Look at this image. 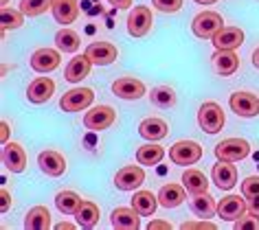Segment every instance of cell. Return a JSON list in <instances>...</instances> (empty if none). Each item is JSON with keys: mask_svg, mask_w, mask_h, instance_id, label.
<instances>
[{"mask_svg": "<svg viewBox=\"0 0 259 230\" xmlns=\"http://www.w3.org/2000/svg\"><path fill=\"white\" fill-rule=\"evenodd\" d=\"M150 99L156 107H171L174 103H176V92H174L169 86H158V88L152 90Z\"/></svg>", "mask_w": 259, "mask_h": 230, "instance_id": "34", "label": "cell"}, {"mask_svg": "<svg viewBox=\"0 0 259 230\" xmlns=\"http://www.w3.org/2000/svg\"><path fill=\"white\" fill-rule=\"evenodd\" d=\"M248 210H250V213H255V215H259V195L250 197V200H248Z\"/></svg>", "mask_w": 259, "mask_h": 230, "instance_id": "41", "label": "cell"}, {"mask_svg": "<svg viewBox=\"0 0 259 230\" xmlns=\"http://www.w3.org/2000/svg\"><path fill=\"white\" fill-rule=\"evenodd\" d=\"M0 130H3V132H0V140H3V145H5L9 140V125L3 121V123H0Z\"/></svg>", "mask_w": 259, "mask_h": 230, "instance_id": "42", "label": "cell"}, {"mask_svg": "<svg viewBox=\"0 0 259 230\" xmlns=\"http://www.w3.org/2000/svg\"><path fill=\"white\" fill-rule=\"evenodd\" d=\"M37 164H40L42 174H47L51 178H57L66 171V158H64L60 151H53V149L42 151L40 156H37Z\"/></svg>", "mask_w": 259, "mask_h": 230, "instance_id": "19", "label": "cell"}, {"mask_svg": "<svg viewBox=\"0 0 259 230\" xmlns=\"http://www.w3.org/2000/svg\"><path fill=\"white\" fill-rule=\"evenodd\" d=\"M185 191L187 189L183 187V184H165V187H160V191H158L160 206H165V208H176V206H180V204L187 200Z\"/></svg>", "mask_w": 259, "mask_h": 230, "instance_id": "24", "label": "cell"}, {"mask_svg": "<svg viewBox=\"0 0 259 230\" xmlns=\"http://www.w3.org/2000/svg\"><path fill=\"white\" fill-rule=\"evenodd\" d=\"M222 27H224V20L218 11H202V14H198L191 22L193 35L200 37V40H213V35Z\"/></svg>", "mask_w": 259, "mask_h": 230, "instance_id": "2", "label": "cell"}, {"mask_svg": "<svg viewBox=\"0 0 259 230\" xmlns=\"http://www.w3.org/2000/svg\"><path fill=\"white\" fill-rule=\"evenodd\" d=\"M53 18L60 24H73L79 16V3L77 0H53Z\"/></svg>", "mask_w": 259, "mask_h": 230, "instance_id": "23", "label": "cell"}, {"mask_svg": "<svg viewBox=\"0 0 259 230\" xmlns=\"http://www.w3.org/2000/svg\"><path fill=\"white\" fill-rule=\"evenodd\" d=\"M112 92L114 97L125 99V101H137L145 94V84L134 77H121L112 84Z\"/></svg>", "mask_w": 259, "mask_h": 230, "instance_id": "12", "label": "cell"}, {"mask_svg": "<svg viewBox=\"0 0 259 230\" xmlns=\"http://www.w3.org/2000/svg\"><path fill=\"white\" fill-rule=\"evenodd\" d=\"M62 50H55V48H37L33 55H31V68L35 73H53V70L60 66L62 62Z\"/></svg>", "mask_w": 259, "mask_h": 230, "instance_id": "10", "label": "cell"}, {"mask_svg": "<svg viewBox=\"0 0 259 230\" xmlns=\"http://www.w3.org/2000/svg\"><path fill=\"white\" fill-rule=\"evenodd\" d=\"M183 187L189 191V193H204L209 191V180L200 169H187L183 174Z\"/></svg>", "mask_w": 259, "mask_h": 230, "instance_id": "30", "label": "cell"}, {"mask_svg": "<svg viewBox=\"0 0 259 230\" xmlns=\"http://www.w3.org/2000/svg\"><path fill=\"white\" fill-rule=\"evenodd\" d=\"M246 210H248V204H246L239 195H226L218 204V215L222 217L224 221H235V219H239V217H242Z\"/></svg>", "mask_w": 259, "mask_h": 230, "instance_id": "17", "label": "cell"}, {"mask_svg": "<svg viewBox=\"0 0 259 230\" xmlns=\"http://www.w3.org/2000/svg\"><path fill=\"white\" fill-rule=\"evenodd\" d=\"M147 228H171V223H167V221H150V226Z\"/></svg>", "mask_w": 259, "mask_h": 230, "instance_id": "44", "label": "cell"}, {"mask_svg": "<svg viewBox=\"0 0 259 230\" xmlns=\"http://www.w3.org/2000/svg\"><path fill=\"white\" fill-rule=\"evenodd\" d=\"M83 53H86L90 57V62L97 64V66H108V64L116 62V57H119V50L110 42H93V44H88Z\"/></svg>", "mask_w": 259, "mask_h": 230, "instance_id": "13", "label": "cell"}, {"mask_svg": "<svg viewBox=\"0 0 259 230\" xmlns=\"http://www.w3.org/2000/svg\"><path fill=\"white\" fill-rule=\"evenodd\" d=\"M143 182H145V171L139 164H127V167L116 171L114 176V187L119 191H134Z\"/></svg>", "mask_w": 259, "mask_h": 230, "instance_id": "9", "label": "cell"}, {"mask_svg": "<svg viewBox=\"0 0 259 230\" xmlns=\"http://www.w3.org/2000/svg\"><path fill=\"white\" fill-rule=\"evenodd\" d=\"M3 164L11 174H22L27 169V151L20 143H5L3 147Z\"/></svg>", "mask_w": 259, "mask_h": 230, "instance_id": "11", "label": "cell"}, {"mask_svg": "<svg viewBox=\"0 0 259 230\" xmlns=\"http://www.w3.org/2000/svg\"><path fill=\"white\" fill-rule=\"evenodd\" d=\"M53 92H55V81L49 79V77H37L27 88V99L35 105H42L53 97Z\"/></svg>", "mask_w": 259, "mask_h": 230, "instance_id": "16", "label": "cell"}, {"mask_svg": "<svg viewBox=\"0 0 259 230\" xmlns=\"http://www.w3.org/2000/svg\"><path fill=\"white\" fill-rule=\"evenodd\" d=\"M211 178L220 191H231L237 184V169L233 162L218 160V164H213L211 169Z\"/></svg>", "mask_w": 259, "mask_h": 230, "instance_id": "15", "label": "cell"}, {"mask_svg": "<svg viewBox=\"0 0 259 230\" xmlns=\"http://www.w3.org/2000/svg\"><path fill=\"white\" fill-rule=\"evenodd\" d=\"M211 60H213L215 73L222 75V77L235 75L237 68H239V57L235 55V50H215V55H213Z\"/></svg>", "mask_w": 259, "mask_h": 230, "instance_id": "22", "label": "cell"}, {"mask_svg": "<svg viewBox=\"0 0 259 230\" xmlns=\"http://www.w3.org/2000/svg\"><path fill=\"white\" fill-rule=\"evenodd\" d=\"M116 121V112L110 105H95L90 112L83 114V125L93 132H103L108 130Z\"/></svg>", "mask_w": 259, "mask_h": 230, "instance_id": "8", "label": "cell"}, {"mask_svg": "<svg viewBox=\"0 0 259 230\" xmlns=\"http://www.w3.org/2000/svg\"><path fill=\"white\" fill-rule=\"evenodd\" d=\"M90 66H93V62H90V57L86 53L77 55L68 62L66 70H64V79L70 81V84H79L81 79H86L90 75Z\"/></svg>", "mask_w": 259, "mask_h": 230, "instance_id": "20", "label": "cell"}, {"mask_svg": "<svg viewBox=\"0 0 259 230\" xmlns=\"http://www.w3.org/2000/svg\"><path fill=\"white\" fill-rule=\"evenodd\" d=\"M152 5L163 14H176L183 7V0H152Z\"/></svg>", "mask_w": 259, "mask_h": 230, "instance_id": "38", "label": "cell"}, {"mask_svg": "<svg viewBox=\"0 0 259 230\" xmlns=\"http://www.w3.org/2000/svg\"><path fill=\"white\" fill-rule=\"evenodd\" d=\"M49 9H53V0H20V11L29 18L42 16Z\"/></svg>", "mask_w": 259, "mask_h": 230, "instance_id": "33", "label": "cell"}, {"mask_svg": "<svg viewBox=\"0 0 259 230\" xmlns=\"http://www.w3.org/2000/svg\"><path fill=\"white\" fill-rule=\"evenodd\" d=\"M244 44V31L239 27H222L213 35L215 50H235Z\"/></svg>", "mask_w": 259, "mask_h": 230, "instance_id": "14", "label": "cell"}, {"mask_svg": "<svg viewBox=\"0 0 259 230\" xmlns=\"http://www.w3.org/2000/svg\"><path fill=\"white\" fill-rule=\"evenodd\" d=\"M189 206L193 210V215L202 217V219H209V217H213V213H218V206H215V202H213V197L209 195V191H204V193H193V197L189 200Z\"/></svg>", "mask_w": 259, "mask_h": 230, "instance_id": "26", "label": "cell"}, {"mask_svg": "<svg viewBox=\"0 0 259 230\" xmlns=\"http://www.w3.org/2000/svg\"><path fill=\"white\" fill-rule=\"evenodd\" d=\"M55 46L57 50H62V53H77L81 46V40H79V33L68 27L60 29L55 33Z\"/></svg>", "mask_w": 259, "mask_h": 230, "instance_id": "27", "label": "cell"}, {"mask_svg": "<svg viewBox=\"0 0 259 230\" xmlns=\"http://www.w3.org/2000/svg\"><path fill=\"white\" fill-rule=\"evenodd\" d=\"M3 7H7V0H3Z\"/></svg>", "mask_w": 259, "mask_h": 230, "instance_id": "48", "label": "cell"}, {"mask_svg": "<svg viewBox=\"0 0 259 230\" xmlns=\"http://www.w3.org/2000/svg\"><path fill=\"white\" fill-rule=\"evenodd\" d=\"M154 24V16H152V9L150 7H134L132 11H130L127 16V33L132 37H143L150 33Z\"/></svg>", "mask_w": 259, "mask_h": 230, "instance_id": "6", "label": "cell"}, {"mask_svg": "<svg viewBox=\"0 0 259 230\" xmlns=\"http://www.w3.org/2000/svg\"><path fill=\"white\" fill-rule=\"evenodd\" d=\"M215 158L224 162H239L250 153V145L244 138H226L215 145Z\"/></svg>", "mask_w": 259, "mask_h": 230, "instance_id": "3", "label": "cell"}, {"mask_svg": "<svg viewBox=\"0 0 259 230\" xmlns=\"http://www.w3.org/2000/svg\"><path fill=\"white\" fill-rule=\"evenodd\" d=\"M229 105H231V110L242 119H252L259 114V99L252 92H246V90L233 92L229 99Z\"/></svg>", "mask_w": 259, "mask_h": 230, "instance_id": "7", "label": "cell"}, {"mask_svg": "<svg viewBox=\"0 0 259 230\" xmlns=\"http://www.w3.org/2000/svg\"><path fill=\"white\" fill-rule=\"evenodd\" d=\"M242 195L246 197V200L259 195V176H250L242 182Z\"/></svg>", "mask_w": 259, "mask_h": 230, "instance_id": "37", "label": "cell"}, {"mask_svg": "<svg viewBox=\"0 0 259 230\" xmlns=\"http://www.w3.org/2000/svg\"><path fill=\"white\" fill-rule=\"evenodd\" d=\"M139 134H141V136H143L145 140H152V143H156V140H163L167 134H169V125H167L165 119L152 117V119L141 121Z\"/></svg>", "mask_w": 259, "mask_h": 230, "instance_id": "21", "label": "cell"}, {"mask_svg": "<svg viewBox=\"0 0 259 230\" xmlns=\"http://www.w3.org/2000/svg\"><path fill=\"white\" fill-rule=\"evenodd\" d=\"M193 3H198V5H215L218 0H193Z\"/></svg>", "mask_w": 259, "mask_h": 230, "instance_id": "47", "label": "cell"}, {"mask_svg": "<svg viewBox=\"0 0 259 230\" xmlns=\"http://www.w3.org/2000/svg\"><path fill=\"white\" fill-rule=\"evenodd\" d=\"M183 228H209V230H215V223H211V221H206V219H200V221H185L183 223Z\"/></svg>", "mask_w": 259, "mask_h": 230, "instance_id": "39", "label": "cell"}, {"mask_svg": "<svg viewBox=\"0 0 259 230\" xmlns=\"http://www.w3.org/2000/svg\"><path fill=\"white\" fill-rule=\"evenodd\" d=\"M55 228H57V230H73L75 226H73V223H68V221H62V223H57Z\"/></svg>", "mask_w": 259, "mask_h": 230, "instance_id": "45", "label": "cell"}, {"mask_svg": "<svg viewBox=\"0 0 259 230\" xmlns=\"http://www.w3.org/2000/svg\"><path fill=\"white\" fill-rule=\"evenodd\" d=\"M233 223H235V230H259V215L248 210V213H244Z\"/></svg>", "mask_w": 259, "mask_h": 230, "instance_id": "36", "label": "cell"}, {"mask_svg": "<svg viewBox=\"0 0 259 230\" xmlns=\"http://www.w3.org/2000/svg\"><path fill=\"white\" fill-rule=\"evenodd\" d=\"M77 217V226L81 228H95L97 223H99V206H97L95 202H86L79 206V210L75 213Z\"/></svg>", "mask_w": 259, "mask_h": 230, "instance_id": "32", "label": "cell"}, {"mask_svg": "<svg viewBox=\"0 0 259 230\" xmlns=\"http://www.w3.org/2000/svg\"><path fill=\"white\" fill-rule=\"evenodd\" d=\"M163 158H165V149L160 145L152 143V140L137 149V162L145 164V167H154V164H158Z\"/></svg>", "mask_w": 259, "mask_h": 230, "instance_id": "29", "label": "cell"}, {"mask_svg": "<svg viewBox=\"0 0 259 230\" xmlns=\"http://www.w3.org/2000/svg\"><path fill=\"white\" fill-rule=\"evenodd\" d=\"M108 3L116 9H130L132 7V0H108Z\"/></svg>", "mask_w": 259, "mask_h": 230, "instance_id": "40", "label": "cell"}, {"mask_svg": "<svg viewBox=\"0 0 259 230\" xmlns=\"http://www.w3.org/2000/svg\"><path fill=\"white\" fill-rule=\"evenodd\" d=\"M252 66L259 68V46H257L255 50H252Z\"/></svg>", "mask_w": 259, "mask_h": 230, "instance_id": "46", "label": "cell"}, {"mask_svg": "<svg viewBox=\"0 0 259 230\" xmlns=\"http://www.w3.org/2000/svg\"><path fill=\"white\" fill-rule=\"evenodd\" d=\"M22 22H24V14H22V11L3 7V11H0V24H3V31L20 29V27H22Z\"/></svg>", "mask_w": 259, "mask_h": 230, "instance_id": "35", "label": "cell"}, {"mask_svg": "<svg viewBox=\"0 0 259 230\" xmlns=\"http://www.w3.org/2000/svg\"><path fill=\"white\" fill-rule=\"evenodd\" d=\"M169 158L174 164L187 167V164H196L202 158V147L196 140H178L169 149Z\"/></svg>", "mask_w": 259, "mask_h": 230, "instance_id": "4", "label": "cell"}, {"mask_svg": "<svg viewBox=\"0 0 259 230\" xmlns=\"http://www.w3.org/2000/svg\"><path fill=\"white\" fill-rule=\"evenodd\" d=\"M112 226L116 230H139L141 228V215L137 208H127V206H119L112 210V217H110Z\"/></svg>", "mask_w": 259, "mask_h": 230, "instance_id": "18", "label": "cell"}, {"mask_svg": "<svg viewBox=\"0 0 259 230\" xmlns=\"http://www.w3.org/2000/svg\"><path fill=\"white\" fill-rule=\"evenodd\" d=\"M0 195H3V213H7V210H9V200H11V197H9L7 191H3Z\"/></svg>", "mask_w": 259, "mask_h": 230, "instance_id": "43", "label": "cell"}, {"mask_svg": "<svg viewBox=\"0 0 259 230\" xmlns=\"http://www.w3.org/2000/svg\"><path fill=\"white\" fill-rule=\"evenodd\" d=\"M224 123H226L224 110L215 103V101H206V103L200 105V110H198V125H200V130H202V132L218 134V132H222Z\"/></svg>", "mask_w": 259, "mask_h": 230, "instance_id": "1", "label": "cell"}, {"mask_svg": "<svg viewBox=\"0 0 259 230\" xmlns=\"http://www.w3.org/2000/svg\"><path fill=\"white\" fill-rule=\"evenodd\" d=\"M158 195H154L152 191H137L132 197V206L139 210L141 217H152L154 213H156L158 208Z\"/></svg>", "mask_w": 259, "mask_h": 230, "instance_id": "25", "label": "cell"}, {"mask_svg": "<svg viewBox=\"0 0 259 230\" xmlns=\"http://www.w3.org/2000/svg\"><path fill=\"white\" fill-rule=\"evenodd\" d=\"M81 204H83V200L75 191H60V193L55 195V206L64 215H75Z\"/></svg>", "mask_w": 259, "mask_h": 230, "instance_id": "31", "label": "cell"}, {"mask_svg": "<svg viewBox=\"0 0 259 230\" xmlns=\"http://www.w3.org/2000/svg\"><path fill=\"white\" fill-rule=\"evenodd\" d=\"M95 92L90 88H73V90L64 92L60 99V107L64 112H81L93 105Z\"/></svg>", "mask_w": 259, "mask_h": 230, "instance_id": "5", "label": "cell"}, {"mask_svg": "<svg viewBox=\"0 0 259 230\" xmlns=\"http://www.w3.org/2000/svg\"><path fill=\"white\" fill-rule=\"evenodd\" d=\"M24 228L27 230H47L51 228V213L47 206H33L24 217Z\"/></svg>", "mask_w": 259, "mask_h": 230, "instance_id": "28", "label": "cell"}]
</instances>
